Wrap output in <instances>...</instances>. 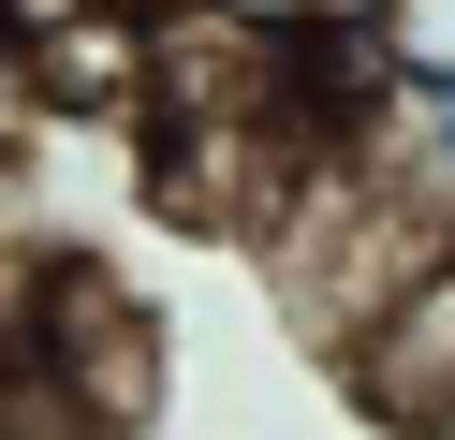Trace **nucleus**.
Segmentation results:
<instances>
[{
    "instance_id": "nucleus-1",
    "label": "nucleus",
    "mask_w": 455,
    "mask_h": 440,
    "mask_svg": "<svg viewBox=\"0 0 455 440\" xmlns=\"http://www.w3.org/2000/svg\"><path fill=\"white\" fill-rule=\"evenodd\" d=\"M15 367H30L89 440H118L132 411L162 396V338H148V308H132L118 279H89V264L30 279V308H15Z\"/></svg>"
},
{
    "instance_id": "nucleus-2",
    "label": "nucleus",
    "mask_w": 455,
    "mask_h": 440,
    "mask_svg": "<svg viewBox=\"0 0 455 440\" xmlns=\"http://www.w3.org/2000/svg\"><path fill=\"white\" fill-rule=\"evenodd\" d=\"M353 396L382 411L396 440H455V250L353 338Z\"/></svg>"
},
{
    "instance_id": "nucleus-3",
    "label": "nucleus",
    "mask_w": 455,
    "mask_h": 440,
    "mask_svg": "<svg viewBox=\"0 0 455 440\" xmlns=\"http://www.w3.org/2000/svg\"><path fill=\"white\" fill-rule=\"evenodd\" d=\"M353 29L382 44V74H396V88H441V74H455V0H367Z\"/></svg>"
},
{
    "instance_id": "nucleus-4",
    "label": "nucleus",
    "mask_w": 455,
    "mask_h": 440,
    "mask_svg": "<svg viewBox=\"0 0 455 440\" xmlns=\"http://www.w3.org/2000/svg\"><path fill=\"white\" fill-rule=\"evenodd\" d=\"M396 176H411L426 205H455V74L441 88H411V103H396V147H382Z\"/></svg>"
},
{
    "instance_id": "nucleus-5",
    "label": "nucleus",
    "mask_w": 455,
    "mask_h": 440,
    "mask_svg": "<svg viewBox=\"0 0 455 440\" xmlns=\"http://www.w3.org/2000/svg\"><path fill=\"white\" fill-rule=\"evenodd\" d=\"M177 15H206V29H250V44H294V29H353L367 0H177Z\"/></svg>"
},
{
    "instance_id": "nucleus-6",
    "label": "nucleus",
    "mask_w": 455,
    "mask_h": 440,
    "mask_svg": "<svg viewBox=\"0 0 455 440\" xmlns=\"http://www.w3.org/2000/svg\"><path fill=\"white\" fill-rule=\"evenodd\" d=\"M0 440H89V426H74V411L44 396L30 367H0Z\"/></svg>"
}]
</instances>
